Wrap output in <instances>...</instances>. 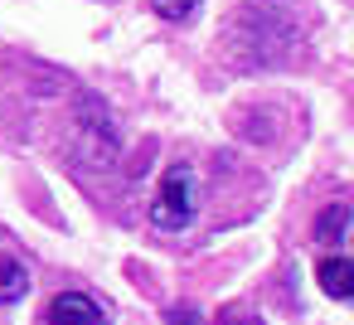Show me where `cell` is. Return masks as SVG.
Listing matches in <instances>:
<instances>
[{"label": "cell", "instance_id": "cell-1", "mask_svg": "<svg viewBox=\"0 0 354 325\" xmlns=\"http://www.w3.org/2000/svg\"><path fill=\"white\" fill-rule=\"evenodd\" d=\"M194 214H199V175L189 165H170L151 199V223L160 233H185L194 223Z\"/></svg>", "mask_w": 354, "mask_h": 325}, {"label": "cell", "instance_id": "cell-3", "mask_svg": "<svg viewBox=\"0 0 354 325\" xmlns=\"http://www.w3.org/2000/svg\"><path fill=\"white\" fill-rule=\"evenodd\" d=\"M44 320H54V325H102L107 310H102L93 296H83V291H59V296L44 306Z\"/></svg>", "mask_w": 354, "mask_h": 325}, {"label": "cell", "instance_id": "cell-4", "mask_svg": "<svg viewBox=\"0 0 354 325\" xmlns=\"http://www.w3.org/2000/svg\"><path fill=\"white\" fill-rule=\"evenodd\" d=\"M315 281H320V291L330 296V301H349L354 296V262L349 257H325L320 267H315Z\"/></svg>", "mask_w": 354, "mask_h": 325}, {"label": "cell", "instance_id": "cell-5", "mask_svg": "<svg viewBox=\"0 0 354 325\" xmlns=\"http://www.w3.org/2000/svg\"><path fill=\"white\" fill-rule=\"evenodd\" d=\"M349 223H354L349 204H330V209L315 219V243H320V248H344V238H349Z\"/></svg>", "mask_w": 354, "mask_h": 325}, {"label": "cell", "instance_id": "cell-6", "mask_svg": "<svg viewBox=\"0 0 354 325\" xmlns=\"http://www.w3.org/2000/svg\"><path fill=\"white\" fill-rule=\"evenodd\" d=\"M25 291H30V272L15 257H0V306L25 301Z\"/></svg>", "mask_w": 354, "mask_h": 325}, {"label": "cell", "instance_id": "cell-7", "mask_svg": "<svg viewBox=\"0 0 354 325\" xmlns=\"http://www.w3.org/2000/svg\"><path fill=\"white\" fill-rule=\"evenodd\" d=\"M151 6H156V15H160V20H189L199 0H151Z\"/></svg>", "mask_w": 354, "mask_h": 325}, {"label": "cell", "instance_id": "cell-2", "mask_svg": "<svg viewBox=\"0 0 354 325\" xmlns=\"http://www.w3.org/2000/svg\"><path fill=\"white\" fill-rule=\"evenodd\" d=\"M78 146L93 165H107L112 151H117V131H112V117L102 112V102H88V112L78 117Z\"/></svg>", "mask_w": 354, "mask_h": 325}]
</instances>
